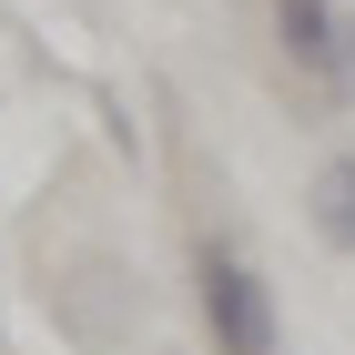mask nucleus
<instances>
[{
	"instance_id": "f257e3e1",
	"label": "nucleus",
	"mask_w": 355,
	"mask_h": 355,
	"mask_svg": "<svg viewBox=\"0 0 355 355\" xmlns=\"http://www.w3.org/2000/svg\"><path fill=\"white\" fill-rule=\"evenodd\" d=\"M193 295H203L214 355H274V284L234 244H203V254H193Z\"/></svg>"
},
{
	"instance_id": "f03ea898",
	"label": "nucleus",
	"mask_w": 355,
	"mask_h": 355,
	"mask_svg": "<svg viewBox=\"0 0 355 355\" xmlns=\"http://www.w3.org/2000/svg\"><path fill=\"white\" fill-rule=\"evenodd\" d=\"M274 41L295 61V82H315L325 102H355V21H345V0H274Z\"/></svg>"
},
{
	"instance_id": "7ed1b4c3",
	"label": "nucleus",
	"mask_w": 355,
	"mask_h": 355,
	"mask_svg": "<svg viewBox=\"0 0 355 355\" xmlns=\"http://www.w3.org/2000/svg\"><path fill=\"white\" fill-rule=\"evenodd\" d=\"M315 234H325L335 254H355V153H335V163L315 173Z\"/></svg>"
}]
</instances>
